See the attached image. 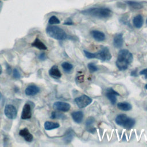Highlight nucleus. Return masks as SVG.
I'll return each mask as SVG.
<instances>
[{
    "instance_id": "1",
    "label": "nucleus",
    "mask_w": 147,
    "mask_h": 147,
    "mask_svg": "<svg viewBox=\"0 0 147 147\" xmlns=\"http://www.w3.org/2000/svg\"><path fill=\"white\" fill-rule=\"evenodd\" d=\"M133 60L131 53L127 49H121L119 51L116 61V65L121 71L126 70Z\"/></svg>"
},
{
    "instance_id": "2",
    "label": "nucleus",
    "mask_w": 147,
    "mask_h": 147,
    "mask_svg": "<svg viewBox=\"0 0 147 147\" xmlns=\"http://www.w3.org/2000/svg\"><path fill=\"white\" fill-rule=\"evenodd\" d=\"M83 14L90 16L98 18H107L111 16L112 11L108 8L93 7L81 11Z\"/></svg>"
},
{
    "instance_id": "3",
    "label": "nucleus",
    "mask_w": 147,
    "mask_h": 147,
    "mask_svg": "<svg viewBox=\"0 0 147 147\" xmlns=\"http://www.w3.org/2000/svg\"><path fill=\"white\" fill-rule=\"evenodd\" d=\"M86 57L88 59H98L101 61H109L111 59V55L107 47H102L98 52L91 53L86 50L83 51Z\"/></svg>"
},
{
    "instance_id": "4",
    "label": "nucleus",
    "mask_w": 147,
    "mask_h": 147,
    "mask_svg": "<svg viewBox=\"0 0 147 147\" xmlns=\"http://www.w3.org/2000/svg\"><path fill=\"white\" fill-rule=\"evenodd\" d=\"M46 32L51 37L58 40H63L67 37L65 31L61 28L56 26H48L46 29Z\"/></svg>"
},
{
    "instance_id": "5",
    "label": "nucleus",
    "mask_w": 147,
    "mask_h": 147,
    "mask_svg": "<svg viewBox=\"0 0 147 147\" xmlns=\"http://www.w3.org/2000/svg\"><path fill=\"white\" fill-rule=\"evenodd\" d=\"M92 100L86 95H83L75 99V102L79 108H84L91 103Z\"/></svg>"
},
{
    "instance_id": "6",
    "label": "nucleus",
    "mask_w": 147,
    "mask_h": 147,
    "mask_svg": "<svg viewBox=\"0 0 147 147\" xmlns=\"http://www.w3.org/2000/svg\"><path fill=\"white\" fill-rule=\"evenodd\" d=\"M4 113L7 118L10 119H13L17 117V111L16 108L13 105H7L5 107Z\"/></svg>"
},
{
    "instance_id": "7",
    "label": "nucleus",
    "mask_w": 147,
    "mask_h": 147,
    "mask_svg": "<svg viewBox=\"0 0 147 147\" xmlns=\"http://www.w3.org/2000/svg\"><path fill=\"white\" fill-rule=\"evenodd\" d=\"M53 107L55 110L63 112H67L71 108V105L68 103L59 101L53 103Z\"/></svg>"
},
{
    "instance_id": "8",
    "label": "nucleus",
    "mask_w": 147,
    "mask_h": 147,
    "mask_svg": "<svg viewBox=\"0 0 147 147\" xmlns=\"http://www.w3.org/2000/svg\"><path fill=\"white\" fill-rule=\"evenodd\" d=\"M31 116H32V113H31L30 106L29 104L26 103L25 104L22 109L21 118L22 119H28L30 118Z\"/></svg>"
},
{
    "instance_id": "9",
    "label": "nucleus",
    "mask_w": 147,
    "mask_h": 147,
    "mask_svg": "<svg viewBox=\"0 0 147 147\" xmlns=\"http://www.w3.org/2000/svg\"><path fill=\"white\" fill-rule=\"evenodd\" d=\"M123 42V34L118 33L116 34L113 39V45L117 48H120L122 47Z\"/></svg>"
},
{
    "instance_id": "10",
    "label": "nucleus",
    "mask_w": 147,
    "mask_h": 147,
    "mask_svg": "<svg viewBox=\"0 0 147 147\" xmlns=\"http://www.w3.org/2000/svg\"><path fill=\"white\" fill-rule=\"evenodd\" d=\"M40 91V88L34 85H30L28 86L25 89V94L28 96L35 95Z\"/></svg>"
},
{
    "instance_id": "11",
    "label": "nucleus",
    "mask_w": 147,
    "mask_h": 147,
    "mask_svg": "<svg viewBox=\"0 0 147 147\" xmlns=\"http://www.w3.org/2000/svg\"><path fill=\"white\" fill-rule=\"evenodd\" d=\"M91 34L92 37L97 41H103L106 38L105 33L99 30H92L91 32Z\"/></svg>"
},
{
    "instance_id": "12",
    "label": "nucleus",
    "mask_w": 147,
    "mask_h": 147,
    "mask_svg": "<svg viewBox=\"0 0 147 147\" xmlns=\"http://www.w3.org/2000/svg\"><path fill=\"white\" fill-rule=\"evenodd\" d=\"M20 136L22 137L27 142H31L33 140V136L30 134L29 130L27 128L21 129L19 132Z\"/></svg>"
},
{
    "instance_id": "13",
    "label": "nucleus",
    "mask_w": 147,
    "mask_h": 147,
    "mask_svg": "<svg viewBox=\"0 0 147 147\" xmlns=\"http://www.w3.org/2000/svg\"><path fill=\"white\" fill-rule=\"evenodd\" d=\"M49 75L55 79H59L61 76V74L57 65L52 66L49 71Z\"/></svg>"
},
{
    "instance_id": "14",
    "label": "nucleus",
    "mask_w": 147,
    "mask_h": 147,
    "mask_svg": "<svg viewBox=\"0 0 147 147\" xmlns=\"http://www.w3.org/2000/svg\"><path fill=\"white\" fill-rule=\"evenodd\" d=\"M71 116L74 121L78 123H80L82 122L83 118V113L81 111H77L72 113Z\"/></svg>"
},
{
    "instance_id": "15",
    "label": "nucleus",
    "mask_w": 147,
    "mask_h": 147,
    "mask_svg": "<svg viewBox=\"0 0 147 147\" xmlns=\"http://www.w3.org/2000/svg\"><path fill=\"white\" fill-rule=\"evenodd\" d=\"M134 26L137 28H140L144 24V19L141 15L138 14L134 17L133 20Z\"/></svg>"
},
{
    "instance_id": "16",
    "label": "nucleus",
    "mask_w": 147,
    "mask_h": 147,
    "mask_svg": "<svg viewBox=\"0 0 147 147\" xmlns=\"http://www.w3.org/2000/svg\"><path fill=\"white\" fill-rule=\"evenodd\" d=\"M74 132L73 130L71 129H69L65 133L63 140L65 143L68 144L72 141L74 138Z\"/></svg>"
},
{
    "instance_id": "17",
    "label": "nucleus",
    "mask_w": 147,
    "mask_h": 147,
    "mask_svg": "<svg viewBox=\"0 0 147 147\" xmlns=\"http://www.w3.org/2000/svg\"><path fill=\"white\" fill-rule=\"evenodd\" d=\"M127 118V116L125 114H121L118 115L115 119V121L116 123L121 126H123L125 122L126 121V119Z\"/></svg>"
},
{
    "instance_id": "18",
    "label": "nucleus",
    "mask_w": 147,
    "mask_h": 147,
    "mask_svg": "<svg viewBox=\"0 0 147 147\" xmlns=\"http://www.w3.org/2000/svg\"><path fill=\"white\" fill-rule=\"evenodd\" d=\"M32 46L36 47L40 50H46L47 49L45 45L38 38L35 39L34 42L32 44Z\"/></svg>"
},
{
    "instance_id": "19",
    "label": "nucleus",
    "mask_w": 147,
    "mask_h": 147,
    "mask_svg": "<svg viewBox=\"0 0 147 147\" xmlns=\"http://www.w3.org/2000/svg\"><path fill=\"white\" fill-rule=\"evenodd\" d=\"M60 125L56 122H53L50 121H47L44 123V128L47 130H51L56 128H58Z\"/></svg>"
},
{
    "instance_id": "20",
    "label": "nucleus",
    "mask_w": 147,
    "mask_h": 147,
    "mask_svg": "<svg viewBox=\"0 0 147 147\" xmlns=\"http://www.w3.org/2000/svg\"><path fill=\"white\" fill-rule=\"evenodd\" d=\"M134 125H135V120L133 118H129L127 117L122 127H123L125 129L127 130H130L134 126Z\"/></svg>"
},
{
    "instance_id": "21",
    "label": "nucleus",
    "mask_w": 147,
    "mask_h": 147,
    "mask_svg": "<svg viewBox=\"0 0 147 147\" xmlns=\"http://www.w3.org/2000/svg\"><path fill=\"white\" fill-rule=\"evenodd\" d=\"M117 107L122 111H129L132 108L131 105L127 102H119L117 104Z\"/></svg>"
},
{
    "instance_id": "22",
    "label": "nucleus",
    "mask_w": 147,
    "mask_h": 147,
    "mask_svg": "<svg viewBox=\"0 0 147 147\" xmlns=\"http://www.w3.org/2000/svg\"><path fill=\"white\" fill-rule=\"evenodd\" d=\"M126 3L129 6H130L131 8L134 9H141V8L143 7V6L141 3L138 2H136V1H127L126 2Z\"/></svg>"
},
{
    "instance_id": "23",
    "label": "nucleus",
    "mask_w": 147,
    "mask_h": 147,
    "mask_svg": "<svg viewBox=\"0 0 147 147\" xmlns=\"http://www.w3.org/2000/svg\"><path fill=\"white\" fill-rule=\"evenodd\" d=\"M106 96L107 98L109 99V100L110 101L112 105H115L117 102V95H115L114 94L109 92V91H107L106 92Z\"/></svg>"
},
{
    "instance_id": "24",
    "label": "nucleus",
    "mask_w": 147,
    "mask_h": 147,
    "mask_svg": "<svg viewBox=\"0 0 147 147\" xmlns=\"http://www.w3.org/2000/svg\"><path fill=\"white\" fill-rule=\"evenodd\" d=\"M61 67L65 72H70L73 68V65L68 62L63 63L61 64Z\"/></svg>"
},
{
    "instance_id": "25",
    "label": "nucleus",
    "mask_w": 147,
    "mask_h": 147,
    "mask_svg": "<svg viewBox=\"0 0 147 147\" xmlns=\"http://www.w3.org/2000/svg\"><path fill=\"white\" fill-rule=\"evenodd\" d=\"M95 122V119L94 117H88L86 121V129H89L91 127H92V125H93V123H94Z\"/></svg>"
},
{
    "instance_id": "26",
    "label": "nucleus",
    "mask_w": 147,
    "mask_h": 147,
    "mask_svg": "<svg viewBox=\"0 0 147 147\" xmlns=\"http://www.w3.org/2000/svg\"><path fill=\"white\" fill-rule=\"evenodd\" d=\"M60 21L59 20V18L56 17L55 16H51L49 20H48V23L51 25H54V24H60Z\"/></svg>"
},
{
    "instance_id": "27",
    "label": "nucleus",
    "mask_w": 147,
    "mask_h": 147,
    "mask_svg": "<svg viewBox=\"0 0 147 147\" xmlns=\"http://www.w3.org/2000/svg\"><path fill=\"white\" fill-rule=\"evenodd\" d=\"M51 118L52 119H55V118H60V119H64L65 118V116L61 113H57L55 111H53L51 114Z\"/></svg>"
},
{
    "instance_id": "28",
    "label": "nucleus",
    "mask_w": 147,
    "mask_h": 147,
    "mask_svg": "<svg viewBox=\"0 0 147 147\" xmlns=\"http://www.w3.org/2000/svg\"><path fill=\"white\" fill-rule=\"evenodd\" d=\"M87 67H88L90 72L91 73L95 72L98 70V67L95 65V64H94L92 63H89L87 64Z\"/></svg>"
},
{
    "instance_id": "29",
    "label": "nucleus",
    "mask_w": 147,
    "mask_h": 147,
    "mask_svg": "<svg viewBox=\"0 0 147 147\" xmlns=\"http://www.w3.org/2000/svg\"><path fill=\"white\" fill-rule=\"evenodd\" d=\"M13 77H14L15 79H20V77H21V75H20L19 71H18V69H16V68H14V69H13Z\"/></svg>"
},
{
    "instance_id": "30",
    "label": "nucleus",
    "mask_w": 147,
    "mask_h": 147,
    "mask_svg": "<svg viewBox=\"0 0 147 147\" xmlns=\"http://www.w3.org/2000/svg\"><path fill=\"white\" fill-rule=\"evenodd\" d=\"M139 74L141 75H144L145 76V78L147 79V68H145V69H144L141 70Z\"/></svg>"
},
{
    "instance_id": "31",
    "label": "nucleus",
    "mask_w": 147,
    "mask_h": 147,
    "mask_svg": "<svg viewBox=\"0 0 147 147\" xmlns=\"http://www.w3.org/2000/svg\"><path fill=\"white\" fill-rule=\"evenodd\" d=\"M107 91H109V92H112V93H113V94H114L115 95H116L117 96H119L120 95H119V94L118 92H117V91H115L114 90H113L112 88H109V89H107Z\"/></svg>"
},
{
    "instance_id": "32",
    "label": "nucleus",
    "mask_w": 147,
    "mask_h": 147,
    "mask_svg": "<svg viewBox=\"0 0 147 147\" xmlns=\"http://www.w3.org/2000/svg\"><path fill=\"white\" fill-rule=\"evenodd\" d=\"M130 75L132 76H137V69H135L133 70L130 73Z\"/></svg>"
},
{
    "instance_id": "33",
    "label": "nucleus",
    "mask_w": 147,
    "mask_h": 147,
    "mask_svg": "<svg viewBox=\"0 0 147 147\" xmlns=\"http://www.w3.org/2000/svg\"><path fill=\"white\" fill-rule=\"evenodd\" d=\"M45 58H46V55H45V54L44 53H41V54L40 55V56H39V59H40V60H44L45 59Z\"/></svg>"
},
{
    "instance_id": "34",
    "label": "nucleus",
    "mask_w": 147,
    "mask_h": 147,
    "mask_svg": "<svg viewBox=\"0 0 147 147\" xmlns=\"http://www.w3.org/2000/svg\"><path fill=\"white\" fill-rule=\"evenodd\" d=\"M96 128L92 127H91V128H90V129H87V130L88 132H90V133H92V134H94V132L96 131Z\"/></svg>"
},
{
    "instance_id": "35",
    "label": "nucleus",
    "mask_w": 147,
    "mask_h": 147,
    "mask_svg": "<svg viewBox=\"0 0 147 147\" xmlns=\"http://www.w3.org/2000/svg\"><path fill=\"white\" fill-rule=\"evenodd\" d=\"M64 25H72L73 22L71 21H66L64 23Z\"/></svg>"
},
{
    "instance_id": "36",
    "label": "nucleus",
    "mask_w": 147,
    "mask_h": 147,
    "mask_svg": "<svg viewBox=\"0 0 147 147\" xmlns=\"http://www.w3.org/2000/svg\"><path fill=\"white\" fill-rule=\"evenodd\" d=\"M2 68L1 65H0V74L2 73Z\"/></svg>"
},
{
    "instance_id": "37",
    "label": "nucleus",
    "mask_w": 147,
    "mask_h": 147,
    "mask_svg": "<svg viewBox=\"0 0 147 147\" xmlns=\"http://www.w3.org/2000/svg\"><path fill=\"white\" fill-rule=\"evenodd\" d=\"M145 88L147 90V84H145Z\"/></svg>"
},
{
    "instance_id": "38",
    "label": "nucleus",
    "mask_w": 147,
    "mask_h": 147,
    "mask_svg": "<svg viewBox=\"0 0 147 147\" xmlns=\"http://www.w3.org/2000/svg\"><path fill=\"white\" fill-rule=\"evenodd\" d=\"M146 23L147 24V20H146Z\"/></svg>"
}]
</instances>
